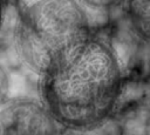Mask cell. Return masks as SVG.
<instances>
[{"instance_id": "6da1fadb", "label": "cell", "mask_w": 150, "mask_h": 135, "mask_svg": "<svg viewBox=\"0 0 150 135\" xmlns=\"http://www.w3.org/2000/svg\"><path fill=\"white\" fill-rule=\"evenodd\" d=\"M122 83V68L114 47L88 33L39 74V95L61 128L87 131L112 115Z\"/></svg>"}, {"instance_id": "7a4b0ae2", "label": "cell", "mask_w": 150, "mask_h": 135, "mask_svg": "<svg viewBox=\"0 0 150 135\" xmlns=\"http://www.w3.org/2000/svg\"><path fill=\"white\" fill-rule=\"evenodd\" d=\"M88 33L89 20L80 0H33L20 13L15 41L23 62L39 75Z\"/></svg>"}, {"instance_id": "3957f363", "label": "cell", "mask_w": 150, "mask_h": 135, "mask_svg": "<svg viewBox=\"0 0 150 135\" xmlns=\"http://www.w3.org/2000/svg\"><path fill=\"white\" fill-rule=\"evenodd\" d=\"M59 128L41 100L14 99L0 106V134H52Z\"/></svg>"}, {"instance_id": "277c9868", "label": "cell", "mask_w": 150, "mask_h": 135, "mask_svg": "<svg viewBox=\"0 0 150 135\" xmlns=\"http://www.w3.org/2000/svg\"><path fill=\"white\" fill-rule=\"evenodd\" d=\"M124 11L134 35L150 46V0H124Z\"/></svg>"}, {"instance_id": "5b68a950", "label": "cell", "mask_w": 150, "mask_h": 135, "mask_svg": "<svg viewBox=\"0 0 150 135\" xmlns=\"http://www.w3.org/2000/svg\"><path fill=\"white\" fill-rule=\"evenodd\" d=\"M8 92H9L8 75H7L6 70L4 69V67L0 65V106L7 101Z\"/></svg>"}, {"instance_id": "8992f818", "label": "cell", "mask_w": 150, "mask_h": 135, "mask_svg": "<svg viewBox=\"0 0 150 135\" xmlns=\"http://www.w3.org/2000/svg\"><path fill=\"white\" fill-rule=\"evenodd\" d=\"M80 1H83L87 5H91V6H95V7H102V6L110 5L116 0H80Z\"/></svg>"}, {"instance_id": "52a82bcc", "label": "cell", "mask_w": 150, "mask_h": 135, "mask_svg": "<svg viewBox=\"0 0 150 135\" xmlns=\"http://www.w3.org/2000/svg\"><path fill=\"white\" fill-rule=\"evenodd\" d=\"M4 18H5V2L4 0H0V29L4 23Z\"/></svg>"}]
</instances>
